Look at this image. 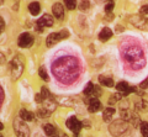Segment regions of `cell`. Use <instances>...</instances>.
Segmentation results:
<instances>
[{"label": "cell", "mask_w": 148, "mask_h": 137, "mask_svg": "<svg viewBox=\"0 0 148 137\" xmlns=\"http://www.w3.org/2000/svg\"><path fill=\"white\" fill-rule=\"evenodd\" d=\"M130 24L133 25L135 27L143 31H148V19L147 17H143L141 15H132L128 17Z\"/></svg>", "instance_id": "5"}, {"label": "cell", "mask_w": 148, "mask_h": 137, "mask_svg": "<svg viewBox=\"0 0 148 137\" xmlns=\"http://www.w3.org/2000/svg\"><path fill=\"white\" fill-rule=\"evenodd\" d=\"M3 63H5V56L0 52V64H3Z\"/></svg>", "instance_id": "33"}, {"label": "cell", "mask_w": 148, "mask_h": 137, "mask_svg": "<svg viewBox=\"0 0 148 137\" xmlns=\"http://www.w3.org/2000/svg\"><path fill=\"white\" fill-rule=\"evenodd\" d=\"M52 72L58 82L63 84H72L80 74L79 61L72 56L61 57L52 64Z\"/></svg>", "instance_id": "1"}, {"label": "cell", "mask_w": 148, "mask_h": 137, "mask_svg": "<svg viewBox=\"0 0 148 137\" xmlns=\"http://www.w3.org/2000/svg\"><path fill=\"white\" fill-rule=\"evenodd\" d=\"M3 101H4V91L1 89V86H0V106H1Z\"/></svg>", "instance_id": "32"}, {"label": "cell", "mask_w": 148, "mask_h": 137, "mask_svg": "<svg viewBox=\"0 0 148 137\" xmlns=\"http://www.w3.org/2000/svg\"><path fill=\"white\" fill-rule=\"evenodd\" d=\"M140 129H141V134L143 136H148V122H141L140 125Z\"/></svg>", "instance_id": "23"}, {"label": "cell", "mask_w": 148, "mask_h": 137, "mask_svg": "<svg viewBox=\"0 0 148 137\" xmlns=\"http://www.w3.org/2000/svg\"><path fill=\"white\" fill-rule=\"evenodd\" d=\"M3 129H4V125H3V124H1V122H0V131H1V130H3Z\"/></svg>", "instance_id": "34"}, {"label": "cell", "mask_w": 148, "mask_h": 137, "mask_svg": "<svg viewBox=\"0 0 148 137\" xmlns=\"http://www.w3.org/2000/svg\"><path fill=\"white\" fill-rule=\"evenodd\" d=\"M140 11H141V14H143V15H145V14L147 15V14H148V5H143Z\"/></svg>", "instance_id": "30"}, {"label": "cell", "mask_w": 148, "mask_h": 137, "mask_svg": "<svg viewBox=\"0 0 148 137\" xmlns=\"http://www.w3.org/2000/svg\"><path fill=\"white\" fill-rule=\"evenodd\" d=\"M111 37H112V31L109 27H104L103 30H101V32L99 34V40L103 41V42H106V41H109Z\"/></svg>", "instance_id": "14"}, {"label": "cell", "mask_w": 148, "mask_h": 137, "mask_svg": "<svg viewBox=\"0 0 148 137\" xmlns=\"http://www.w3.org/2000/svg\"><path fill=\"white\" fill-rule=\"evenodd\" d=\"M53 25V17L51 15H47V14H45V15L41 17L40 20H37L36 22V27L37 30H38V32H41L45 27H51Z\"/></svg>", "instance_id": "9"}, {"label": "cell", "mask_w": 148, "mask_h": 137, "mask_svg": "<svg viewBox=\"0 0 148 137\" xmlns=\"http://www.w3.org/2000/svg\"><path fill=\"white\" fill-rule=\"evenodd\" d=\"M121 97H122L121 94H114V95H111V97H110V100H109V104H110V105L115 104V103H116Z\"/></svg>", "instance_id": "24"}, {"label": "cell", "mask_w": 148, "mask_h": 137, "mask_svg": "<svg viewBox=\"0 0 148 137\" xmlns=\"http://www.w3.org/2000/svg\"><path fill=\"white\" fill-rule=\"evenodd\" d=\"M99 82H100V84H103L105 86H114V79L109 78V77L100 75L99 77Z\"/></svg>", "instance_id": "18"}, {"label": "cell", "mask_w": 148, "mask_h": 137, "mask_svg": "<svg viewBox=\"0 0 148 137\" xmlns=\"http://www.w3.org/2000/svg\"><path fill=\"white\" fill-rule=\"evenodd\" d=\"M114 8H115V4H114L112 1H110L109 4H106V6H105V11H106V14H110L111 11L114 10Z\"/></svg>", "instance_id": "27"}, {"label": "cell", "mask_w": 148, "mask_h": 137, "mask_svg": "<svg viewBox=\"0 0 148 137\" xmlns=\"http://www.w3.org/2000/svg\"><path fill=\"white\" fill-rule=\"evenodd\" d=\"M66 124H67V127L73 132L74 135H78L80 132V130H82V122L78 120L75 116H71L67 120Z\"/></svg>", "instance_id": "8"}, {"label": "cell", "mask_w": 148, "mask_h": 137, "mask_svg": "<svg viewBox=\"0 0 148 137\" xmlns=\"http://www.w3.org/2000/svg\"><path fill=\"white\" fill-rule=\"evenodd\" d=\"M89 111L90 112H98L100 109H101V103L98 98H91L90 99V103H89Z\"/></svg>", "instance_id": "13"}, {"label": "cell", "mask_w": 148, "mask_h": 137, "mask_svg": "<svg viewBox=\"0 0 148 137\" xmlns=\"http://www.w3.org/2000/svg\"><path fill=\"white\" fill-rule=\"evenodd\" d=\"M89 8H90V1H89V0H82L80 4H79V10L86 11Z\"/></svg>", "instance_id": "21"}, {"label": "cell", "mask_w": 148, "mask_h": 137, "mask_svg": "<svg viewBox=\"0 0 148 137\" xmlns=\"http://www.w3.org/2000/svg\"><path fill=\"white\" fill-rule=\"evenodd\" d=\"M45 134L47 136H53L56 134V127L51 124H47L45 125Z\"/></svg>", "instance_id": "19"}, {"label": "cell", "mask_w": 148, "mask_h": 137, "mask_svg": "<svg viewBox=\"0 0 148 137\" xmlns=\"http://www.w3.org/2000/svg\"><path fill=\"white\" fill-rule=\"evenodd\" d=\"M4 29H5V22H4V20L0 17V34L4 31Z\"/></svg>", "instance_id": "31"}, {"label": "cell", "mask_w": 148, "mask_h": 137, "mask_svg": "<svg viewBox=\"0 0 148 137\" xmlns=\"http://www.w3.org/2000/svg\"><path fill=\"white\" fill-rule=\"evenodd\" d=\"M20 117L25 121H32L35 119V114L31 112V111H27V110H25V109H22V110L20 111Z\"/></svg>", "instance_id": "16"}, {"label": "cell", "mask_w": 148, "mask_h": 137, "mask_svg": "<svg viewBox=\"0 0 148 137\" xmlns=\"http://www.w3.org/2000/svg\"><path fill=\"white\" fill-rule=\"evenodd\" d=\"M122 56L130 66L135 69H140L141 67L145 66V53H143L142 48L137 45L127 46L122 51Z\"/></svg>", "instance_id": "2"}, {"label": "cell", "mask_w": 148, "mask_h": 137, "mask_svg": "<svg viewBox=\"0 0 148 137\" xmlns=\"http://www.w3.org/2000/svg\"><path fill=\"white\" fill-rule=\"evenodd\" d=\"M38 74H40V77H41V78H42L43 80H46V82L48 80V74H47V72L45 71V68H40Z\"/></svg>", "instance_id": "26"}, {"label": "cell", "mask_w": 148, "mask_h": 137, "mask_svg": "<svg viewBox=\"0 0 148 137\" xmlns=\"http://www.w3.org/2000/svg\"><path fill=\"white\" fill-rule=\"evenodd\" d=\"M4 4V0H0V5H3Z\"/></svg>", "instance_id": "35"}, {"label": "cell", "mask_w": 148, "mask_h": 137, "mask_svg": "<svg viewBox=\"0 0 148 137\" xmlns=\"http://www.w3.org/2000/svg\"><path fill=\"white\" fill-rule=\"evenodd\" d=\"M14 130H15V134L17 136H20V137L30 136L29 126L25 124V120H22L21 117L15 119V120H14Z\"/></svg>", "instance_id": "4"}, {"label": "cell", "mask_w": 148, "mask_h": 137, "mask_svg": "<svg viewBox=\"0 0 148 137\" xmlns=\"http://www.w3.org/2000/svg\"><path fill=\"white\" fill-rule=\"evenodd\" d=\"M24 68H25V64H24V61H22L21 56H17L12 59L10 63V72H11V77L14 80L20 78L22 72H24Z\"/></svg>", "instance_id": "3"}, {"label": "cell", "mask_w": 148, "mask_h": 137, "mask_svg": "<svg viewBox=\"0 0 148 137\" xmlns=\"http://www.w3.org/2000/svg\"><path fill=\"white\" fill-rule=\"evenodd\" d=\"M140 88H141V89H147V88H148V77L140 84Z\"/></svg>", "instance_id": "29"}, {"label": "cell", "mask_w": 148, "mask_h": 137, "mask_svg": "<svg viewBox=\"0 0 148 137\" xmlns=\"http://www.w3.org/2000/svg\"><path fill=\"white\" fill-rule=\"evenodd\" d=\"M114 114H115V109H114V108H108V109H105L104 112H103V119H104V121L110 122L111 119H112V116H114Z\"/></svg>", "instance_id": "15"}, {"label": "cell", "mask_w": 148, "mask_h": 137, "mask_svg": "<svg viewBox=\"0 0 148 137\" xmlns=\"http://www.w3.org/2000/svg\"><path fill=\"white\" fill-rule=\"evenodd\" d=\"M64 4H66V6L68 10H74L77 6V1L75 0H64Z\"/></svg>", "instance_id": "22"}, {"label": "cell", "mask_w": 148, "mask_h": 137, "mask_svg": "<svg viewBox=\"0 0 148 137\" xmlns=\"http://www.w3.org/2000/svg\"><path fill=\"white\" fill-rule=\"evenodd\" d=\"M108 1H112V0H108Z\"/></svg>", "instance_id": "36"}, {"label": "cell", "mask_w": 148, "mask_h": 137, "mask_svg": "<svg viewBox=\"0 0 148 137\" xmlns=\"http://www.w3.org/2000/svg\"><path fill=\"white\" fill-rule=\"evenodd\" d=\"M52 11H53V15H54L56 19H58V20L64 19V8H63L62 4H59V3L53 4Z\"/></svg>", "instance_id": "12"}, {"label": "cell", "mask_w": 148, "mask_h": 137, "mask_svg": "<svg viewBox=\"0 0 148 137\" xmlns=\"http://www.w3.org/2000/svg\"><path fill=\"white\" fill-rule=\"evenodd\" d=\"M29 10H30V14L31 15H38L40 11H41V6H40V4L37 3V1H34V3H31L30 5H29Z\"/></svg>", "instance_id": "17"}, {"label": "cell", "mask_w": 148, "mask_h": 137, "mask_svg": "<svg viewBox=\"0 0 148 137\" xmlns=\"http://www.w3.org/2000/svg\"><path fill=\"white\" fill-rule=\"evenodd\" d=\"M127 127H128V125H127L126 120L123 121V119H122V120L115 121L114 124H111V126H110V132H111L112 135H122L123 132H126Z\"/></svg>", "instance_id": "7"}, {"label": "cell", "mask_w": 148, "mask_h": 137, "mask_svg": "<svg viewBox=\"0 0 148 137\" xmlns=\"http://www.w3.org/2000/svg\"><path fill=\"white\" fill-rule=\"evenodd\" d=\"M101 93H103V91H101L100 86H98V85H92L90 97H91V98H98V97H100V95H101Z\"/></svg>", "instance_id": "20"}, {"label": "cell", "mask_w": 148, "mask_h": 137, "mask_svg": "<svg viewBox=\"0 0 148 137\" xmlns=\"http://www.w3.org/2000/svg\"><path fill=\"white\" fill-rule=\"evenodd\" d=\"M92 83H88V85H86V88L84 89V94L85 95H88V97H90V93H91V89H92Z\"/></svg>", "instance_id": "28"}, {"label": "cell", "mask_w": 148, "mask_h": 137, "mask_svg": "<svg viewBox=\"0 0 148 137\" xmlns=\"http://www.w3.org/2000/svg\"><path fill=\"white\" fill-rule=\"evenodd\" d=\"M17 43L21 48H29L32 46V43H34V38H32V36L30 34L25 32V34L20 35V37L17 40Z\"/></svg>", "instance_id": "10"}, {"label": "cell", "mask_w": 148, "mask_h": 137, "mask_svg": "<svg viewBox=\"0 0 148 137\" xmlns=\"http://www.w3.org/2000/svg\"><path fill=\"white\" fill-rule=\"evenodd\" d=\"M68 36H69V32L67 30H62L61 32H53V34L48 35L47 40H46V45H47V47H52L56 43H58L61 40L67 38Z\"/></svg>", "instance_id": "6"}, {"label": "cell", "mask_w": 148, "mask_h": 137, "mask_svg": "<svg viewBox=\"0 0 148 137\" xmlns=\"http://www.w3.org/2000/svg\"><path fill=\"white\" fill-rule=\"evenodd\" d=\"M41 95H42V98H43V100H45V99H47V98H49V97H51L49 91H48V89H47V88H46V86H42V88H41Z\"/></svg>", "instance_id": "25"}, {"label": "cell", "mask_w": 148, "mask_h": 137, "mask_svg": "<svg viewBox=\"0 0 148 137\" xmlns=\"http://www.w3.org/2000/svg\"><path fill=\"white\" fill-rule=\"evenodd\" d=\"M116 89L120 91V93H123V95H128L130 93L136 91L135 86H128V84L126 83V82H120V83H117Z\"/></svg>", "instance_id": "11"}]
</instances>
